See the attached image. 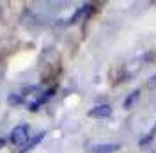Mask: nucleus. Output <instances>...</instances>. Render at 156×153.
I'll return each instance as SVG.
<instances>
[{"label": "nucleus", "instance_id": "39448f33", "mask_svg": "<svg viewBox=\"0 0 156 153\" xmlns=\"http://www.w3.org/2000/svg\"><path fill=\"white\" fill-rule=\"evenodd\" d=\"M138 96H140V91L136 89V91H133L131 95L128 96L126 100H124V109H129V107H133V103H135L136 100H138Z\"/></svg>", "mask_w": 156, "mask_h": 153}, {"label": "nucleus", "instance_id": "0eeeda50", "mask_svg": "<svg viewBox=\"0 0 156 153\" xmlns=\"http://www.w3.org/2000/svg\"><path fill=\"white\" fill-rule=\"evenodd\" d=\"M89 7H90V6H83V7H82V9H78L76 13H75V14H73V16H71V20H69V23H76L78 20L82 18V16H83V14H85V13H87V9Z\"/></svg>", "mask_w": 156, "mask_h": 153}, {"label": "nucleus", "instance_id": "20e7f679", "mask_svg": "<svg viewBox=\"0 0 156 153\" xmlns=\"http://www.w3.org/2000/svg\"><path fill=\"white\" fill-rule=\"evenodd\" d=\"M121 148V144H96V146H92V151L94 153H110V151H117Z\"/></svg>", "mask_w": 156, "mask_h": 153}, {"label": "nucleus", "instance_id": "f257e3e1", "mask_svg": "<svg viewBox=\"0 0 156 153\" xmlns=\"http://www.w3.org/2000/svg\"><path fill=\"white\" fill-rule=\"evenodd\" d=\"M9 141L14 146H21L29 141V126L27 125H18L16 128H12L9 134Z\"/></svg>", "mask_w": 156, "mask_h": 153}, {"label": "nucleus", "instance_id": "f03ea898", "mask_svg": "<svg viewBox=\"0 0 156 153\" xmlns=\"http://www.w3.org/2000/svg\"><path fill=\"white\" fill-rule=\"evenodd\" d=\"M110 114H112V107L110 105H96L89 110L90 118H108Z\"/></svg>", "mask_w": 156, "mask_h": 153}, {"label": "nucleus", "instance_id": "1a4fd4ad", "mask_svg": "<svg viewBox=\"0 0 156 153\" xmlns=\"http://www.w3.org/2000/svg\"><path fill=\"white\" fill-rule=\"evenodd\" d=\"M153 80H149V87H156V76H151Z\"/></svg>", "mask_w": 156, "mask_h": 153}, {"label": "nucleus", "instance_id": "7ed1b4c3", "mask_svg": "<svg viewBox=\"0 0 156 153\" xmlns=\"http://www.w3.org/2000/svg\"><path fill=\"white\" fill-rule=\"evenodd\" d=\"M44 135H46V132H39L37 135H34L32 139H29L27 143L23 144V150H21L20 153H27V151H30V150H32L36 144H39L41 141H43V139H44Z\"/></svg>", "mask_w": 156, "mask_h": 153}, {"label": "nucleus", "instance_id": "6e6552de", "mask_svg": "<svg viewBox=\"0 0 156 153\" xmlns=\"http://www.w3.org/2000/svg\"><path fill=\"white\" fill-rule=\"evenodd\" d=\"M7 102H9L11 105H18V103H21V102H23V96H21V95H16V93H12V95H9Z\"/></svg>", "mask_w": 156, "mask_h": 153}, {"label": "nucleus", "instance_id": "423d86ee", "mask_svg": "<svg viewBox=\"0 0 156 153\" xmlns=\"http://www.w3.org/2000/svg\"><path fill=\"white\" fill-rule=\"evenodd\" d=\"M154 137H156V125L153 126V128H151V130H149V134H147L144 139H140V143H138V144H140V146H144V144H149L151 141H153V139H154Z\"/></svg>", "mask_w": 156, "mask_h": 153}, {"label": "nucleus", "instance_id": "9d476101", "mask_svg": "<svg viewBox=\"0 0 156 153\" xmlns=\"http://www.w3.org/2000/svg\"><path fill=\"white\" fill-rule=\"evenodd\" d=\"M4 143H5V141H4V139H0V150H2V146H4Z\"/></svg>", "mask_w": 156, "mask_h": 153}]
</instances>
